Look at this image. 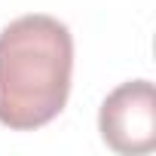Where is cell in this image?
<instances>
[{"mask_svg": "<svg viewBox=\"0 0 156 156\" xmlns=\"http://www.w3.org/2000/svg\"><path fill=\"white\" fill-rule=\"evenodd\" d=\"M73 37L64 22L34 12L0 31V122L34 132L52 122L70 95Z\"/></svg>", "mask_w": 156, "mask_h": 156, "instance_id": "cell-1", "label": "cell"}, {"mask_svg": "<svg viewBox=\"0 0 156 156\" xmlns=\"http://www.w3.org/2000/svg\"><path fill=\"white\" fill-rule=\"evenodd\" d=\"M101 138L116 153H150L156 147V92L150 80L116 86L98 113Z\"/></svg>", "mask_w": 156, "mask_h": 156, "instance_id": "cell-2", "label": "cell"}]
</instances>
